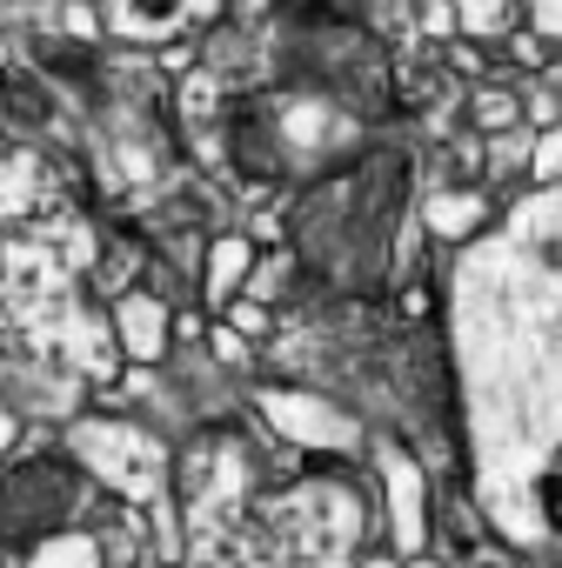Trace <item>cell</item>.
<instances>
[{
    "mask_svg": "<svg viewBox=\"0 0 562 568\" xmlns=\"http://www.w3.org/2000/svg\"><path fill=\"white\" fill-rule=\"evenodd\" d=\"M369 568H389V561H369Z\"/></svg>",
    "mask_w": 562,
    "mask_h": 568,
    "instance_id": "obj_2",
    "label": "cell"
},
{
    "mask_svg": "<svg viewBox=\"0 0 562 568\" xmlns=\"http://www.w3.org/2000/svg\"><path fill=\"white\" fill-rule=\"evenodd\" d=\"M68 501H74V488H68V475L54 462L21 468L14 488H8V528H14V541H34L41 528H54L68 515Z\"/></svg>",
    "mask_w": 562,
    "mask_h": 568,
    "instance_id": "obj_1",
    "label": "cell"
}]
</instances>
